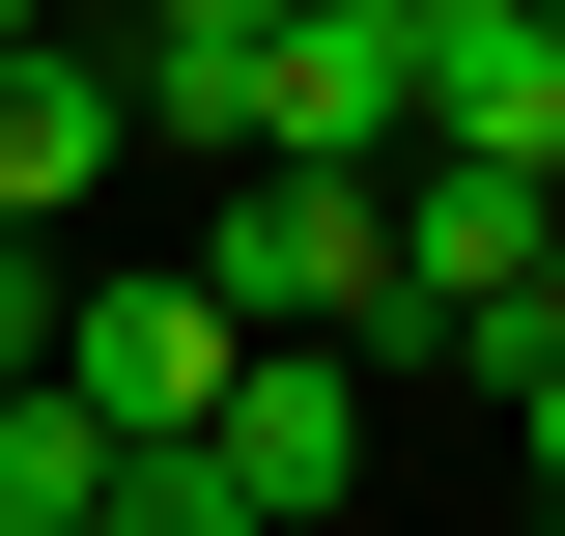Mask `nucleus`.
I'll return each mask as SVG.
<instances>
[{"label": "nucleus", "instance_id": "obj_1", "mask_svg": "<svg viewBox=\"0 0 565 536\" xmlns=\"http://www.w3.org/2000/svg\"><path fill=\"white\" fill-rule=\"evenodd\" d=\"M199 282H226L255 339H396V170L255 141V170H226V226H199Z\"/></svg>", "mask_w": 565, "mask_h": 536}, {"label": "nucleus", "instance_id": "obj_2", "mask_svg": "<svg viewBox=\"0 0 565 536\" xmlns=\"http://www.w3.org/2000/svg\"><path fill=\"white\" fill-rule=\"evenodd\" d=\"M537 199H565V170L396 141V339H481V367H537Z\"/></svg>", "mask_w": 565, "mask_h": 536}, {"label": "nucleus", "instance_id": "obj_3", "mask_svg": "<svg viewBox=\"0 0 565 536\" xmlns=\"http://www.w3.org/2000/svg\"><path fill=\"white\" fill-rule=\"evenodd\" d=\"M226 367H255V311H226L199 255H170V282H57V396L141 424V452H170V424H226Z\"/></svg>", "mask_w": 565, "mask_h": 536}, {"label": "nucleus", "instance_id": "obj_4", "mask_svg": "<svg viewBox=\"0 0 565 536\" xmlns=\"http://www.w3.org/2000/svg\"><path fill=\"white\" fill-rule=\"evenodd\" d=\"M396 141L565 170V0H424V29H396Z\"/></svg>", "mask_w": 565, "mask_h": 536}, {"label": "nucleus", "instance_id": "obj_5", "mask_svg": "<svg viewBox=\"0 0 565 536\" xmlns=\"http://www.w3.org/2000/svg\"><path fill=\"white\" fill-rule=\"evenodd\" d=\"M226 480H255L282 536H340L367 508V339H255V367H226V424H199Z\"/></svg>", "mask_w": 565, "mask_h": 536}, {"label": "nucleus", "instance_id": "obj_6", "mask_svg": "<svg viewBox=\"0 0 565 536\" xmlns=\"http://www.w3.org/2000/svg\"><path fill=\"white\" fill-rule=\"evenodd\" d=\"M311 141V170H396V0H282V57L226 85V170Z\"/></svg>", "mask_w": 565, "mask_h": 536}, {"label": "nucleus", "instance_id": "obj_7", "mask_svg": "<svg viewBox=\"0 0 565 536\" xmlns=\"http://www.w3.org/2000/svg\"><path fill=\"white\" fill-rule=\"evenodd\" d=\"M141 170V57H85V29H29L0 57V226H85Z\"/></svg>", "mask_w": 565, "mask_h": 536}, {"label": "nucleus", "instance_id": "obj_8", "mask_svg": "<svg viewBox=\"0 0 565 536\" xmlns=\"http://www.w3.org/2000/svg\"><path fill=\"white\" fill-rule=\"evenodd\" d=\"M282 57V0H141V141H199L226 170V85Z\"/></svg>", "mask_w": 565, "mask_h": 536}, {"label": "nucleus", "instance_id": "obj_9", "mask_svg": "<svg viewBox=\"0 0 565 536\" xmlns=\"http://www.w3.org/2000/svg\"><path fill=\"white\" fill-rule=\"evenodd\" d=\"M114 452H141V424H85L57 367H29V396H0V536H85V508H114Z\"/></svg>", "mask_w": 565, "mask_h": 536}, {"label": "nucleus", "instance_id": "obj_10", "mask_svg": "<svg viewBox=\"0 0 565 536\" xmlns=\"http://www.w3.org/2000/svg\"><path fill=\"white\" fill-rule=\"evenodd\" d=\"M85 536H282V508L199 452V424H170V452H114V508H85Z\"/></svg>", "mask_w": 565, "mask_h": 536}, {"label": "nucleus", "instance_id": "obj_11", "mask_svg": "<svg viewBox=\"0 0 565 536\" xmlns=\"http://www.w3.org/2000/svg\"><path fill=\"white\" fill-rule=\"evenodd\" d=\"M29 367H57V255L0 226V396H29Z\"/></svg>", "mask_w": 565, "mask_h": 536}, {"label": "nucleus", "instance_id": "obj_12", "mask_svg": "<svg viewBox=\"0 0 565 536\" xmlns=\"http://www.w3.org/2000/svg\"><path fill=\"white\" fill-rule=\"evenodd\" d=\"M509 452H537V508H565V339H537V367H509Z\"/></svg>", "mask_w": 565, "mask_h": 536}, {"label": "nucleus", "instance_id": "obj_13", "mask_svg": "<svg viewBox=\"0 0 565 536\" xmlns=\"http://www.w3.org/2000/svg\"><path fill=\"white\" fill-rule=\"evenodd\" d=\"M537 339H565V199H537Z\"/></svg>", "mask_w": 565, "mask_h": 536}, {"label": "nucleus", "instance_id": "obj_14", "mask_svg": "<svg viewBox=\"0 0 565 536\" xmlns=\"http://www.w3.org/2000/svg\"><path fill=\"white\" fill-rule=\"evenodd\" d=\"M29 29H57V0H0V57H29Z\"/></svg>", "mask_w": 565, "mask_h": 536}, {"label": "nucleus", "instance_id": "obj_15", "mask_svg": "<svg viewBox=\"0 0 565 536\" xmlns=\"http://www.w3.org/2000/svg\"><path fill=\"white\" fill-rule=\"evenodd\" d=\"M396 29H424V0H396Z\"/></svg>", "mask_w": 565, "mask_h": 536}]
</instances>
